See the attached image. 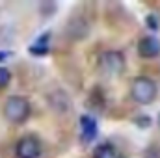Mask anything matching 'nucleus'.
Here are the masks:
<instances>
[{"label":"nucleus","instance_id":"nucleus-5","mask_svg":"<svg viewBox=\"0 0 160 158\" xmlns=\"http://www.w3.org/2000/svg\"><path fill=\"white\" fill-rule=\"evenodd\" d=\"M80 126H82V141L84 143H91L97 138V121L91 116H82L80 117Z\"/></svg>","mask_w":160,"mask_h":158},{"label":"nucleus","instance_id":"nucleus-12","mask_svg":"<svg viewBox=\"0 0 160 158\" xmlns=\"http://www.w3.org/2000/svg\"><path fill=\"white\" fill-rule=\"evenodd\" d=\"M158 125H160V117H158Z\"/></svg>","mask_w":160,"mask_h":158},{"label":"nucleus","instance_id":"nucleus-11","mask_svg":"<svg viewBox=\"0 0 160 158\" xmlns=\"http://www.w3.org/2000/svg\"><path fill=\"white\" fill-rule=\"evenodd\" d=\"M8 56H9V52H4V50H0V62H2V60H6Z\"/></svg>","mask_w":160,"mask_h":158},{"label":"nucleus","instance_id":"nucleus-8","mask_svg":"<svg viewBox=\"0 0 160 158\" xmlns=\"http://www.w3.org/2000/svg\"><path fill=\"white\" fill-rule=\"evenodd\" d=\"M93 158H119V156H118L116 149L110 143H102L93 151Z\"/></svg>","mask_w":160,"mask_h":158},{"label":"nucleus","instance_id":"nucleus-1","mask_svg":"<svg viewBox=\"0 0 160 158\" xmlns=\"http://www.w3.org/2000/svg\"><path fill=\"white\" fill-rule=\"evenodd\" d=\"M157 84L147 77H138V78L132 80V86H130V95L132 99L138 102V104H151L155 99H157Z\"/></svg>","mask_w":160,"mask_h":158},{"label":"nucleus","instance_id":"nucleus-2","mask_svg":"<svg viewBox=\"0 0 160 158\" xmlns=\"http://www.w3.org/2000/svg\"><path fill=\"white\" fill-rule=\"evenodd\" d=\"M4 116L11 123H24L30 116V102L21 95H11L4 104Z\"/></svg>","mask_w":160,"mask_h":158},{"label":"nucleus","instance_id":"nucleus-6","mask_svg":"<svg viewBox=\"0 0 160 158\" xmlns=\"http://www.w3.org/2000/svg\"><path fill=\"white\" fill-rule=\"evenodd\" d=\"M160 52V43L157 37H143V39L138 43V54L142 58H155L158 56Z\"/></svg>","mask_w":160,"mask_h":158},{"label":"nucleus","instance_id":"nucleus-9","mask_svg":"<svg viewBox=\"0 0 160 158\" xmlns=\"http://www.w3.org/2000/svg\"><path fill=\"white\" fill-rule=\"evenodd\" d=\"M47 39H48V34H47V36H43L41 39L36 41V43H34V47H30V52H32V54H47V52H48Z\"/></svg>","mask_w":160,"mask_h":158},{"label":"nucleus","instance_id":"nucleus-7","mask_svg":"<svg viewBox=\"0 0 160 158\" xmlns=\"http://www.w3.org/2000/svg\"><path fill=\"white\" fill-rule=\"evenodd\" d=\"M88 32H89V26H88V22L84 21V19H71L69 21V26H67V34L71 36V37H75V39H80V37H86L88 36Z\"/></svg>","mask_w":160,"mask_h":158},{"label":"nucleus","instance_id":"nucleus-3","mask_svg":"<svg viewBox=\"0 0 160 158\" xmlns=\"http://www.w3.org/2000/svg\"><path fill=\"white\" fill-rule=\"evenodd\" d=\"M99 67L108 77H118L125 71V56L118 50H108L99 58Z\"/></svg>","mask_w":160,"mask_h":158},{"label":"nucleus","instance_id":"nucleus-4","mask_svg":"<svg viewBox=\"0 0 160 158\" xmlns=\"http://www.w3.org/2000/svg\"><path fill=\"white\" fill-rule=\"evenodd\" d=\"M17 158H39L41 155V141L36 136H24L15 145Z\"/></svg>","mask_w":160,"mask_h":158},{"label":"nucleus","instance_id":"nucleus-10","mask_svg":"<svg viewBox=\"0 0 160 158\" xmlns=\"http://www.w3.org/2000/svg\"><path fill=\"white\" fill-rule=\"evenodd\" d=\"M9 80H11V73H9V69L0 67V89H4V87L9 84Z\"/></svg>","mask_w":160,"mask_h":158}]
</instances>
